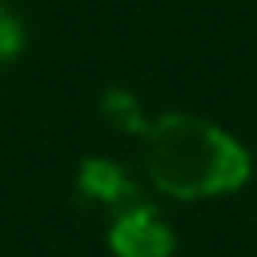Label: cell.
<instances>
[{"mask_svg": "<svg viewBox=\"0 0 257 257\" xmlns=\"http://www.w3.org/2000/svg\"><path fill=\"white\" fill-rule=\"evenodd\" d=\"M145 161L157 189L173 197H217L249 181L245 149L197 116H161L145 128Z\"/></svg>", "mask_w": 257, "mask_h": 257, "instance_id": "obj_1", "label": "cell"}, {"mask_svg": "<svg viewBox=\"0 0 257 257\" xmlns=\"http://www.w3.org/2000/svg\"><path fill=\"white\" fill-rule=\"evenodd\" d=\"M112 249H116V257H169L173 233L149 205H133L112 225Z\"/></svg>", "mask_w": 257, "mask_h": 257, "instance_id": "obj_2", "label": "cell"}, {"mask_svg": "<svg viewBox=\"0 0 257 257\" xmlns=\"http://www.w3.org/2000/svg\"><path fill=\"white\" fill-rule=\"evenodd\" d=\"M20 40H24V32H20V20L0 4V64L12 56V52H20Z\"/></svg>", "mask_w": 257, "mask_h": 257, "instance_id": "obj_3", "label": "cell"}]
</instances>
